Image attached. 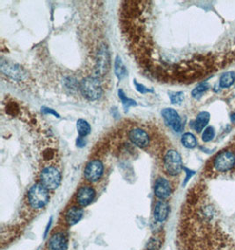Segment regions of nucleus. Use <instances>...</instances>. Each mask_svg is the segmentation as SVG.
Here are the masks:
<instances>
[{
  "label": "nucleus",
  "mask_w": 235,
  "mask_h": 250,
  "mask_svg": "<svg viewBox=\"0 0 235 250\" xmlns=\"http://www.w3.org/2000/svg\"><path fill=\"white\" fill-rule=\"evenodd\" d=\"M161 115L165 123L173 128L175 132L177 133L181 132V130L183 128V125L181 122V117L176 110H174L172 108L163 109Z\"/></svg>",
  "instance_id": "0eeeda50"
},
{
  "label": "nucleus",
  "mask_w": 235,
  "mask_h": 250,
  "mask_svg": "<svg viewBox=\"0 0 235 250\" xmlns=\"http://www.w3.org/2000/svg\"><path fill=\"white\" fill-rule=\"evenodd\" d=\"M160 246H161V241L158 237H154L150 239L146 248L148 250H158L160 249Z\"/></svg>",
  "instance_id": "393cba45"
},
{
  "label": "nucleus",
  "mask_w": 235,
  "mask_h": 250,
  "mask_svg": "<svg viewBox=\"0 0 235 250\" xmlns=\"http://www.w3.org/2000/svg\"><path fill=\"white\" fill-rule=\"evenodd\" d=\"M82 216H83V211L81 208L77 206H73L67 211L65 214V220L70 226H73L78 222H79Z\"/></svg>",
  "instance_id": "dca6fc26"
},
{
  "label": "nucleus",
  "mask_w": 235,
  "mask_h": 250,
  "mask_svg": "<svg viewBox=\"0 0 235 250\" xmlns=\"http://www.w3.org/2000/svg\"><path fill=\"white\" fill-rule=\"evenodd\" d=\"M114 71L115 74L118 78V80L121 81L127 76L128 71H127V68L124 63L122 61V59L120 56H117L115 59V63H114Z\"/></svg>",
  "instance_id": "f3484780"
},
{
  "label": "nucleus",
  "mask_w": 235,
  "mask_h": 250,
  "mask_svg": "<svg viewBox=\"0 0 235 250\" xmlns=\"http://www.w3.org/2000/svg\"><path fill=\"white\" fill-rule=\"evenodd\" d=\"M231 121H233V122H235V112H233L232 114L230 115Z\"/></svg>",
  "instance_id": "c756f323"
},
{
  "label": "nucleus",
  "mask_w": 235,
  "mask_h": 250,
  "mask_svg": "<svg viewBox=\"0 0 235 250\" xmlns=\"http://www.w3.org/2000/svg\"><path fill=\"white\" fill-rule=\"evenodd\" d=\"M68 247V240L62 232H57L50 237L48 242L49 250H66Z\"/></svg>",
  "instance_id": "ddd939ff"
},
{
  "label": "nucleus",
  "mask_w": 235,
  "mask_h": 250,
  "mask_svg": "<svg viewBox=\"0 0 235 250\" xmlns=\"http://www.w3.org/2000/svg\"><path fill=\"white\" fill-rule=\"evenodd\" d=\"M27 201L34 209H41L50 201V192L41 183H36L27 193Z\"/></svg>",
  "instance_id": "f257e3e1"
},
{
  "label": "nucleus",
  "mask_w": 235,
  "mask_h": 250,
  "mask_svg": "<svg viewBox=\"0 0 235 250\" xmlns=\"http://www.w3.org/2000/svg\"><path fill=\"white\" fill-rule=\"evenodd\" d=\"M86 142L84 137L78 136L77 140H76V145L78 147H84L86 146Z\"/></svg>",
  "instance_id": "c85d7f7f"
},
{
  "label": "nucleus",
  "mask_w": 235,
  "mask_h": 250,
  "mask_svg": "<svg viewBox=\"0 0 235 250\" xmlns=\"http://www.w3.org/2000/svg\"><path fill=\"white\" fill-rule=\"evenodd\" d=\"M214 169L218 172H228L235 167V153L231 150H223L218 153L213 161Z\"/></svg>",
  "instance_id": "20e7f679"
},
{
  "label": "nucleus",
  "mask_w": 235,
  "mask_h": 250,
  "mask_svg": "<svg viewBox=\"0 0 235 250\" xmlns=\"http://www.w3.org/2000/svg\"><path fill=\"white\" fill-rule=\"evenodd\" d=\"M181 143L187 148L192 149L196 147L197 141H196V138L194 134H191V133H185L181 137Z\"/></svg>",
  "instance_id": "aec40b11"
},
{
  "label": "nucleus",
  "mask_w": 235,
  "mask_h": 250,
  "mask_svg": "<svg viewBox=\"0 0 235 250\" xmlns=\"http://www.w3.org/2000/svg\"><path fill=\"white\" fill-rule=\"evenodd\" d=\"M209 89H210V85L208 83H201L196 87H195L194 89L191 91V95L196 99H199L203 97V95L205 92L208 91Z\"/></svg>",
  "instance_id": "4be33fe9"
},
{
  "label": "nucleus",
  "mask_w": 235,
  "mask_h": 250,
  "mask_svg": "<svg viewBox=\"0 0 235 250\" xmlns=\"http://www.w3.org/2000/svg\"><path fill=\"white\" fill-rule=\"evenodd\" d=\"M95 197V191L91 186L84 185L78 190L76 199L79 206H86L90 205L94 201Z\"/></svg>",
  "instance_id": "f8f14e48"
},
{
  "label": "nucleus",
  "mask_w": 235,
  "mask_h": 250,
  "mask_svg": "<svg viewBox=\"0 0 235 250\" xmlns=\"http://www.w3.org/2000/svg\"><path fill=\"white\" fill-rule=\"evenodd\" d=\"M210 118H211V115L208 112H199L198 115L196 116V119L191 122L190 126L195 131H196L197 133H200L204 129V127L208 124Z\"/></svg>",
  "instance_id": "4468645a"
},
{
  "label": "nucleus",
  "mask_w": 235,
  "mask_h": 250,
  "mask_svg": "<svg viewBox=\"0 0 235 250\" xmlns=\"http://www.w3.org/2000/svg\"><path fill=\"white\" fill-rule=\"evenodd\" d=\"M77 130L78 136L86 137L91 133V125L87 121L79 119L77 121Z\"/></svg>",
  "instance_id": "412c9836"
},
{
  "label": "nucleus",
  "mask_w": 235,
  "mask_h": 250,
  "mask_svg": "<svg viewBox=\"0 0 235 250\" xmlns=\"http://www.w3.org/2000/svg\"><path fill=\"white\" fill-rule=\"evenodd\" d=\"M169 214V206L167 202L158 201L154 208V218L158 222H164Z\"/></svg>",
  "instance_id": "2eb2a0df"
},
{
  "label": "nucleus",
  "mask_w": 235,
  "mask_h": 250,
  "mask_svg": "<svg viewBox=\"0 0 235 250\" xmlns=\"http://www.w3.org/2000/svg\"><path fill=\"white\" fill-rule=\"evenodd\" d=\"M103 171H104V165L102 161L99 159H94V160H91L86 164L84 175L87 181H89L91 183H95L101 179Z\"/></svg>",
  "instance_id": "423d86ee"
},
{
  "label": "nucleus",
  "mask_w": 235,
  "mask_h": 250,
  "mask_svg": "<svg viewBox=\"0 0 235 250\" xmlns=\"http://www.w3.org/2000/svg\"><path fill=\"white\" fill-rule=\"evenodd\" d=\"M216 135L215 128L213 126H208L204 129V133L202 134V140L204 143H209L211 141H213L214 137Z\"/></svg>",
  "instance_id": "5701e85b"
},
{
  "label": "nucleus",
  "mask_w": 235,
  "mask_h": 250,
  "mask_svg": "<svg viewBox=\"0 0 235 250\" xmlns=\"http://www.w3.org/2000/svg\"><path fill=\"white\" fill-rule=\"evenodd\" d=\"M118 97L121 99L122 101V107L124 108V111L128 112L129 109L131 107H136L137 102L134 99H131V98H128L126 96V94L124 93V91L122 89L118 90Z\"/></svg>",
  "instance_id": "6ab92c4d"
},
{
  "label": "nucleus",
  "mask_w": 235,
  "mask_h": 250,
  "mask_svg": "<svg viewBox=\"0 0 235 250\" xmlns=\"http://www.w3.org/2000/svg\"><path fill=\"white\" fill-rule=\"evenodd\" d=\"M41 112L44 113V114H52V115H54L56 118H60V115H59V113L56 112L55 110L50 109V108L45 107H43L41 108Z\"/></svg>",
  "instance_id": "bb28decb"
},
{
  "label": "nucleus",
  "mask_w": 235,
  "mask_h": 250,
  "mask_svg": "<svg viewBox=\"0 0 235 250\" xmlns=\"http://www.w3.org/2000/svg\"><path fill=\"white\" fill-rule=\"evenodd\" d=\"M109 69V54L107 48L101 47L97 54L96 66H95V76H103Z\"/></svg>",
  "instance_id": "6e6552de"
},
{
  "label": "nucleus",
  "mask_w": 235,
  "mask_h": 250,
  "mask_svg": "<svg viewBox=\"0 0 235 250\" xmlns=\"http://www.w3.org/2000/svg\"><path fill=\"white\" fill-rule=\"evenodd\" d=\"M169 98H170L171 103L174 104V105L181 104L184 100V93L181 92V91L171 92V93H169Z\"/></svg>",
  "instance_id": "b1692460"
},
{
  "label": "nucleus",
  "mask_w": 235,
  "mask_h": 250,
  "mask_svg": "<svg viewBox=\"0 0 235 250\" xmlns=\"http://www.w3.org/2000/svg\"><path fill=\"white\" fill-rule=\"evenodd\" d=\"M235 72L228 71L224 73L219 79V87L229 88L235 84Z\"/></svg>",
  "instance_id": "a211bd4d"
},
{
  "label": "nucleus",
  "mask_w": 235,
  "mask_h": 250,
  "mask_svg": "<svg viewBox=\"0 0 235 250\" xmlns=\"http://www.w3.org/2000/svg\"><path fill=\"white\" fill-rule=\"evenodd\" d=\"M164 168L170 176H176L183 170L181 155L176 150H168L164 157Z\"/></svg>",
  "instance_id": "39448f33"
},
{
  "label": "nucleus",
  "mask_w": 235,
  "mask_h": 250,
  "mask_svg": "<svg viewBox=\"0 0 235 250\" xmlns=\"http://www.w3.org/2000/svg\"><path fill=\"white\" fill-rule=\"evenodd\" d=\"M1 71L14 80L20 81L25 78L26 72L22 67L19 64L10 63V62H2L1 63Z\"/></svg>",
  "instance_id": "1a4fd4ad"
},
{
  "label": "nucleus",
  "mask_w": 235,
  "mask_h": 250,
  "mask_svg": "<svg viewBox=\"0 0 235 250\" xmlns=\"http://www.w3.org/2000/svg\"><path fill=\"white\" fill-rule=\"evenodd\" d=\"M154 193L155 196L160 200H165L168 198L172 193L171 184L164 178H158L154 185Z\"/></svg>",
  "instance_id": "9b49d317"
},
{
  "label": "nucleus",
  "mask_w": 235,
  "mask_h": 250,
  "mask_svg": "<svg viewBox=\"0 0 235 250\" xmlns=\"http://www.w3.org/2000/svg\"><path fill=\"white\" fill-rule=\"evenodd\" d=\"M80 90L83 96L91 101L101 98L103 89L99 77L87 76L80 83Z\"/></svg>",
  "instance_id": "f03ea898"
},
{
  "label": "nucleus",
  "mask_w": 235,
  "mask_h": 250,
  "mask_svg": "<svg viewBox=\"0 0 235 250\" xmlns=\"http://www.w3.org/2000/svg\"><path fill=\"white\" fill-rule=\"evenodd\" d=\"M128 136L131 143L137 147L145 148L149 146L150 136L145 130L141 128H133L130 130Z\"/></svg>",
  "instance_id": "9d476101"
},
{
  "label": "nucleus",
  "mask_w": 235,
  "mask_h": 250,
  "mask_svg": "<svg viewBox=\"0 0 235 250\" xmlns=\"http://www.w3.org/2000/svg\"><path fill=\"white\" fill-rule=\"evenodd\" d=\"M40 183L49 191L59 187L62 181V175L59 169L54 166H46L41 170L40 176Z\"/></svg>",
  "instance_id": "7ed1b4c3"
},
{
  "label": "nucleus",
  "mask_w": 235,
  "mask_h": 250,
  "mask_svg": "<svg viewBox=\"0 0 235 250\" xmlns=\"http://www.w3.org/2000/svg\"><path fill=\"white\" fill-rule=\"evenodd\" d=\"M183 170H185L186 173V178L184 179V183H183V185H185L186 183L189 182V180L194 176L196 172L194 170H191L190 169H187V168H183Z\"/></svg>",
  "instance_id": "cd10ccee"
},
{
  "label": "nucleus",
  "mask_w": 235,
  "mask_h": 250,
  "mask_svg": "<svg viewBox=\"0 0 235 250\" xmlns=\"http://www.w3.org/2000/svg\"><path fill=\"white\" fill-rule=\"evenodd\" d=\"M133 84L135 85V88H136L137 91H138L141 94H146V93H154V89H149L147 88L146 86L143 85V84H139L137 83L136 80L133 81Z\"/></svg>",
  "instance_id": "a878e982"
}]
</instances>
